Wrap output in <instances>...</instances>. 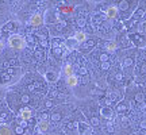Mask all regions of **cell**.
<instances>
[{
	"mask_svg": "<svg viewBox=\"0 0 146 135\" xmlns=\"http://www.w3.org/2000/svg\"><path fill=\"white\" fill-rule=\"evenodd\" d=\"M1 49H3V43L0 42V52H1Z\"/></svg>",
	"mask_w": 146,
	"mask_h": 135,
	"instance_id": "7bdbcfd3",
	"label": "cell"
},
{
	"mask_svg": "<svg viewBox=\"0 0 146 135\" xmlns=\"http://www.w3.org/2000/svg\"><path fill=\"white\" fill-rule=\"evenodd\" d=\"M74 39L77 41V43H80V42H85L87 41V34L83 31H78L74 34Z\"/></svg>",
	"mask_w": 146,
	"mask_h": 135,
	"instance_id": "ba28073f",
	"label": "cell"
},
{
	"mask_svg": "<svg viewBox=\"0 0 146 135\" xmlns=\"http://www.w3.org/2000/svg\"><path fill=\"white\" fill-rule=\"evenodd\" d=\"M78 83V78L73 74V76H70V77H66V84H68V87H70V88H73V87H76Z\"/></svg>",
	"mask_w": 146,
	"mask_h": 135,
	"instance_id": "8992f818",
	"label": "cell"
},
{
	"mask_svg": "<svg viewBox=\"0 0 146 135\" xmlns=\"http://www.w3.org/2000/svg\"><path fill=\"white\" fill-rule=\"evenodd\" d=\"M8 45H10V47L15 49V50H22L23 47L26 46V42L19 35H11L8 38Z\"/></svg>",
	"mask_w": 146,
	"mask_h": 135,
	"instance_id": "6da1fadb",
	"label": "cell"
},
{
	"mask_svg": "<svg viewBox=\"0 0 146 135\" xmlns=\"http://www.w3.org/2000/svg\"><path fill=\"white\" fill-rule=\"evenodd\" d=\"M47 128H49V122H46V120H41V122L38 123V130L41 131V132H46Z\"/></svg>",
	"mask_w": 146,
	"mask_h": 135,
	"instance_id": "30bf717a",
	"label": "cell"
},
{
	"mask_svg": "<svg viewBox=\"0 0 146 135\" xmlns=\"http://www.w3.org/2000/svg\"><path fill=\"white\" fill-rule=\"evenodd\" d=\"M43 56H45L43 50H36L35 52V57L38 58V60H43Z\"/></svg>",
	"mask_w": 146,
	"mask_h": 135,
	"instance_id": "d4e9b609",
	"label": "cell"
},
{
	"mask_svg": "<svg viewBox=\"0 0 146 135\" xmlns=\"http://www.w3.org/2000/svg\"><path fill=\"white\" fill-rule=\"evenodd\" d=\"M11 28H12V22H10V23H8V24L4 27V30L7 31V30H11Z\"/></svg>",
	"mask_w": 146,
	"mask_h": 135,
	"instance_id": "d590c367",
	"label": "cell"
},
{
	"mask_svg": "<svg viewBox=\"0 0 146 135\" xmlns=\"http://www.w3.org/2000/svg\"><path fill=\"white\" fill-rule=\"evenodd\" d=\"M141 73L142 74H146V64L141 65Z\"/></svg>",
	"mask_w": 146,
	"mask_h": 135,
	"instance_id": "e575fe53",
	"label": "cell"
},
{
	"mask_svg": "<svg viewBox=\"0 0 146 135\" xmlns=\"http://www.w3.org/2000/svg\"><path fill=\"white\" fill-rule=\"evenodd\" d=\"M47 46H49V42H47L46 39H42V41H41V47H42V49H46Z\"/></svg>",
	"mask_w": 146,
	"mask_h": 135,
	"instance_id": "f546056e",
	"label": "cell"
},
{
	"mask_svg": "<svg viewBox=\"0 0 146 135\" xmlns=\"http://www.w3.org/2000/svg\"><path fill=\"white\" fill-rule=\"evenodd\" d=\"M102 115H103L104 118H107V119H111L112 111H111V108H108V107H104V108L102 109Z\"/></svg>",
	"mask_w": 146,
	"mask_h": 135,
	"instance_id": "9a60e30c",
	"label": "cell"
},
{
	"mask_svg": "<svg viewBox=\"0 0 146 135\" xmlns=\"http://www.w3.org/2000/svg\"><path fill=\"white\" fill-rule=\"evenodd\" d=\"M78 72H80V74H81V76H85V74L88 73V72H87V68H85V66H81L80 69H78Z\"/></svg>",
	"mask_w": 146,
	"mask_h": 135,
	"instance_id": "f1b7e54d",
	"label": "cell"
},
{
	"mask_svg": "<svg viewBox=\"0 0 146 135\" xmlns=\"http://www.w3.org/2000/svg\"><path fill=\"white\" fill-rule=\"evenodd\" d=\"M42 22H43V19H42V16L39 15V14H34V15L30 18V22H29V24L33 27H38L42 24Z\"/></svg>",
	"mask_w": 146,
	"mask_h": 135,
	"instance_id": "7a4b0ae2",
	"label": "cell"
},
{
	"mask_svg": "<svg viewBox=\"0 0 146 135\" xmlns=\"http://www.w3.org/2000/svg\"><path fill=\"white\" fill-rule=\"evenodd\" d=\"M78 132H80V135H91V128L88 124L80 122L78 123Z\"/></svg>",
	"mask_w": 146,
	"mask_h": 135,
	"instance_id": "277c9868",
	"label": "cell"
},
{
	"mask_svg": "<svg viewBox=\"0 0 146 135\" xmlns=\"http://www.w3.org/2000/svg\"><path fill=\"white\" fill-rule=\"evenodd\" d=\"M64 74H65L66 77L73 76V66L72 65H65V68H64Z\"/></svg>",
	"mask_w": 146,
	"mask_h": 135,
	"instance_id": "5bb4252c",
	"label": "cell"
},
{
	"mask_svg": "<svg viewBox=\"0 0 146 135\" xmlns=\"http://www.w3.org/2000/svg\"><path fill=\"white\" fill-rule=\"evenodd\" d=\"M133 65H134V60H133V58H130V57L126 58L125 62H123V66H125V68H131Z\"/></svg>",
	"mask_w": 146,
	"mask_h": 135,
	"instance_id": "d6986e66",
	"label": "cell"
},
{
	"mask_svg": "<svg viewBox=\"0 0 146 135\" xmlns=\"http://www.w3.org/2000/svg\"><path fill=\"white\" fill-rule=\"evenodd\" d=\"M139 34H142V35H146V22L141 23V26H139Z\"/></svg>",
	"mask_w": 146,
	"mask_h": 135,
	"instance_id": "603a6c76",
	"label": "cell"
},
{
	"mask_svg": "<svg viewBox=\"0 0 146 135\" xmlns=\"http://www.w3.org/2000/svg\"><path fill=\"white\" fill-rule=\"evenodd\" d=\"M77 23H78V26L80 27H84L85 26V19H81V18H80V19L77 21Z\"/></svg>",
	"mask_w": 146,
	"mask_h": 135,
	"instance_id": "d6a6232c",
	"label": "cell"
},
{
	"mask_svg": "<svg viewBox=\"0 0 146 135\" xmlns=\"http://www.w3.org/2000/svg\"><path fill=\"white\" fill-rule=\"evenodd\" d=\"M45 77H46V80L47 81H50V83H56V81H57V78H58L57 74H56V73H53V72H47Z\"/></svg>",
	"mask_w": 146,
	"mask_h": 135,
	"instance_id": "8fae6325",
	"label": "cell"
},
{
	"mask_svg": "<svg viewBox=\"0 0 146 135\" xmlns=\"http://www.w3.org/2000/svg\"><path fill=\"white\" fill-rule=\"evenodd\" d=\"M100 66H102V69H103V70H108L111 65H110V62H102V65H100Z\"/></svg>",
	"mask_w": 146,
	"mask_h": 135,
	"instance_id": "83f0119b",
	"label": "cell"
},
{
	"mask_svg": "<svg viewBox=\"0 0 146 135\" xmlns=\"http://www.w3.org/2000/svg\"><path fill=\"white\" fill-rule=\"evenodd\" d=\"M42 119H43V120L47 119V115H46V114H43V115H42Z\"/></svg>",
	"mask_w": 146,
	"mask_h": 135,
	"instance_id": "b9f144b4",
	"label": "cell"
},
{
	"mask_svg": "<svg viewBox=\"0 0 146 135\" xmlns=\"http://www.w3.org/2000/svg\"><path fill=\"white\" fill-rule=\"evenodd\" d=\"M108 58H110V56L108 54H106V53H103V54H100L99 56L100 62H108Z\"/></svg>",
	"mask_w": 146,
	"mask_h": 135,
	"instance_id": "7402d4cb",
	"label": "cell"
},
{
	"mask_svg": "<svg viewBox=\"0 0 146 135\" xmlns=\"http://www.w3.org/2000/svg\"><path fill=\"white\" fill-rule=\"evenodd\" d=\"M143 15H145V11H143V8H137V10L134 11V18H135V19L142 18Z\"/></svg>",
	"mask_w": 146,
	"mask_h": 135,
	"instance_id": "ac0fdd59",
	"label": "cell"
},
{
	"mask_svg": "<svg viewBox=\"0 0 146 135\" xmlns=\"http://www.w3.org/2000/svg\"><path fill=\"white\" fill-rule=\"evenodd\" d=\"M29 101H30V96H27V95L22 96V103H29Z\"/></svg>",
	"mask_w": 146,
	"mask_h": 135,
	"instance_id": "1f68e13d",
	"label": "cell"
},
{
	"mask_svg": "<svg viewBox=\"0 0 146 135\" xmlns=\"http://www.w3.org/2000/svg\"><path fill=\"white\" fill-rule=\"evenodd\" d=\"M52 105H53V103L50 101V100H47V101H46V107L49 108V107H52Z\"/></svg>",
	"mask_w": 146,
	"mask_h": 135,
	"instance_id": "f35d334b",
	"label": "cell"
},
{
	"mask_svg": "<svg viewBox=\"0 0 146 135\" xmlns=\"http://www.w3.org/2000/svg\"><path fill=\"white\" fill-rule=\"evenodd\" d=\"M57 96H58V92H57V91H56V89L50 92V97H52V99H54V97H57Z\"/></svg>",
	"mask_w": 146,
	"mask_h": 135,
	"instance_id": "836d02e7",
	"label": "cell"
},
{
	"mask_svg": "<svg viewBox=\"0 0 146 135\" xmlns=\"http://www.w3.org/2000/svg\"><path fill=\"white\" fill-rule=\"evenodd\" d=\"M131 39L135 42V43H142V46L146 43V39L141 35V34H134V35H131Z\"/></svg>",
	"mask_w": 146,
	"mask_h": 135,
	"instance_id": "52a82bcc",
	"label": "cell"
},
{
	"mask_svg": "<svg viewBox=\"0 0 146 135\" xmlns=\"http://www.w3.org/2000/svg\"><path fill=\"white\" fill-rule=\"evenodd\" d=\"M134 99H135V101H142V99H143V95H142V93H137Z\"/></svg>",
	"mask_w": 146,
	"mask_h": 135,
	"instance_id": "4dcf8cb0",
	"label": "cell"
},
{
	"mask_svg": "<svg viewBox=\"0 0 146 135\" xmlns=\"http://www.w3.org/2000/svg\"><path fill=\"white\" fill-rule=\"evenodd\" d=\"M92 123H94L95 126H99V119H98V118H94V119H92Z\"/></svg>",
	"mask_w": 146,
	"mask_h": 135,
	"instance_id": "8d00e7d4",
	"label": "cell"
},
{
	"mask_svg": "<svg viewBox=\"0 0 146 135\" xmlns=\"http://www.w3.org/2000/svg\"><path fill=\"white\" fill-rule=\"evenodd\" d=\"M53 54H54L56 57H61V56H62V50H61V49H53Z\"/></svg>",
	"mask_w": 146,
	"mask_h": 135,
	"instance_id": "484cf974",
	"label": "cell"
},
{
	"mask_svg": "<svg viewBox=\"0 0 146 135\" xmlns=\"http://www.w3.org/2000/svg\"><path fill=\"white\" fill-rule=\"evenodd\" d=\"M106 16H107L108 19H116V18H118V8L114 7V5L108 7L107 11H106Z\"/></svg>",
	"mask_w": 146,
	"mask_h": 135,
	"instance_id": "3957f363",
	"label": "cell"
},
{
	"mask_svg": "<svg viewBox=\"0 0 146 135\" xmlns=\"http://www.w3.org/2000/svg\"><path fill=\"white\" fill-rule=\"evenodd\" d=\"M26 126V120H21V127H25Z\"/></svg>",
	"mask_w": 146,
	"mask_h": 135,
	"instance_id": "ab89813d",
	"label": "cell"
},
{
	"mask_svg": "<svg viewBox=\"0 0 146 135\" xmlns=\"http://www.w3.org/2000/svg\"><path fill=\"white\" fill-rule=\"evenodd\" d=\"M143 108H146V104H145V105H143Z\"/></svg>",
	"mask_w": 146,
	"mask_h": 135,
	"instance_id": "ee69618b",
	"label": "cell"
},
{
	"mask_svg": "<svg viewBox=\"0 0 146 135\" xmlns=\"http://www.w3.org/2000/svg\"><path fill=\"white\" fill-rule=\"evenodd\" d=\"M64 45L62 39H60V38H53L52 39V47L53 49H61Z\"/></svg>",
	"mask_w": 146,
	"mask_h": 135,
	"instance_id": "9c48e42d",
	"label": "cell"
},
{
	"mask_svg": "<svg viewBox=\"0 0 146 135\" xmlns=\"http://www.w3.org/2000/svg\"><path fill=\"white\" fill-rule=\"evenodd\" d=\"M120 99V93L119 92H112L111 93V100H114V101H116V100Z\"/></svg>",
	"mask_w": 146,
	"mask_h": 135,
	"instance_id": "cb8c5ba5",
	"label": "cell"
},
{
	"mask_svg": "<svg viewBox=\"0 0 146 135\" xmlns=\"http://www.w3.org/2000/svg\"><path fill=\"white\" fill-rule=\"evenodd\" d=\"M50 119H52L53 122H58V120L61 119V115L60 114H53L52 116H50Z\"/></svg>",
	"mask_w": 146,
	"mask_h": 135,
	"instance_id": "4316f807",
	"label": "cell"
},
{
	"mask_svg": "<svg viewBox=\"0 0 146 135\" xmlns=\"http://www.w3.org/2000/svg\"><path fill=\"white\" fill-rule=\"evenodd\" d=\"M31 115H33V109H31V108H29V107H25V108L21 109V119H22V120L30 119V118H31Z\"/></svg>",
	"mask_w": 146,
	"mask_h": 135,
	"instance_id": "5b68a950",
	"label": "cell"
},
{
	"mask_svg": "<svg viewBox=\"0 0 146 135\" xmlns=\"http://www.w3.org/2000/svg\"><path fill=\"white\" fill-rule=\"evenodd\" d=\"M116 78H118V80H122V74H120V73H118V74H116Z\"/></svg>",
	"mask_w": 146,
	"mask_h": 135,
	"instance_id": "60d3db41",
	"label": "cell"
},
{
	"mask_svg": "<svg viewBox=\"0 0 146 135\" xmlns=\"http://www.w3.org/2000/svg\"><path fill=\"white\" fill-rule=\"evenodd\" d=\"M127 108H129V104H125V103H120L119 105L116 107V109H118L119 112H125Z\"/></svg>",
	"mask_w": 146,
	"mask_h": 135,
	"instance_id": "44dd1931",
	"label": "cell"
},
{
	"mask_svg": "<svg viewBox=\"0 0 146 135\" xmlns=\"http://www.w3.org/2000/svg\"><path fill=\"white\" fill-rule=\"evenodd\" d=\"M22 131H23V130H22L21 126H19V127H16V132H18V134H22Z\"/></svg>",
	"mask_w": 146,
	"mask_h": 135,
	"instance_id": "74e56055",
	"label": "cell"
},
{
	"mask_svg": "<svg viewBox=\"0 0 146 135\" xmlns=\"http://www.w3.org/2000/svg\"><path fill=\"white\" fill-rule=\"evenodd\" d=\"M65 45L68 46V49H74V47L77 46V41H76V39H73V38H69V39H66Z\"/></svg>",
	"mask_w": 146,
	"mask_h": 135,
	"instance_id": "4fadbf2b",
	"label": "cell"
},
{
	"mask_svg": "<svg viewBox=\"0 0 146 135\" xmlns=\"http://www.w3.org/2000/svg\"><path fill=\"white\" fill-rule=\"evenodd\" d=\"M104 46L108 52H115L116 50V43H114V42H106Z\"/></svg>",
	"mask_w": 146,
	"mask_h": 135,
	"instance_id": "e0dca14e",
	"label": "cell"
},
{
	"mask_svg": "<svg viewBox=\"0 0 146 135\" xmlns=\"http://www.w3.org/2000/svg\"><path fill=\"white\" fill-rule=\"evenodd\" d=\"M95 46V41H92V39H89V41H87L85 42V46L81 49L83 52H88L89 49H92V47Z\"/></svg>",
	"mask_w": 146,
	"mask_h": 135,
	"instance_id": "2e32d148",
	"label": "cell"
},
{
	"mask_svg": "<svg viewBox=\"0 0 146 135\" xmlns=\"http://www.w3.org/2000/svg\"><path fill=\"white\" fill-rule=\"evenodd\" d=\"M129 8H130V4L127 1H120V4H119L120 11H126V10H129Z\"/></svg>",
	"mask_w": 146,
	"mask_h": 135,
	"instance_id": "ffe728a7",
	"label": "cell"
},
{
	"mask_svg": "<svg viewBox=\"0 0 146 135\" xmlns=\"http://www.w3.org/2000/svg\"><path fill=\"white\" fill-rule=\"evenodd\" d=\"M0 135H11V130L7 124H0Z\"/></svg>",
	"mask_w": 146,
	"mask_h": 135,
	"instance_id": "7c38bea8",
	"label": "cell"
}]
</instances>
